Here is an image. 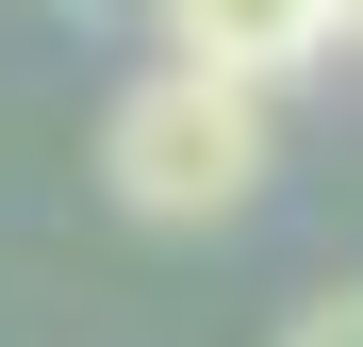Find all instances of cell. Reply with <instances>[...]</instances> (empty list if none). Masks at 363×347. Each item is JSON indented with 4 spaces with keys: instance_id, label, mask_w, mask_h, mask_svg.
<instances>
[{
    "instance_id": "obj_1",
    "label": "cell",
    "mask_w": 363,
    "mask_h": 347,
    "mask_svg": "<svg viewBox=\"0 0 363 347\" xmlns=\"http://www.w3.org/2000/svg\"><path fill=\"white\" fill-rule=\"evenodd\" d=\"M264 165H281V99L264 83H215V67H149L133 99L99 116V182H116V215H149V231L248 215Z\"/></svg>"
},
{
    "instance_id": "obj_4",
    "label": "cell",
    "mask_w": 363,
    "mask_h": 347,
    "mask_svg": "<svg viewBox=\"0 0 363 347\" xmlns=\"http://www.w3.org/2000/svg\"><path fill=\"white\" fill-rule=\"evenodd\" d=\"M67 33H149V0H50Z\"/></svg>"
},
{
    "instance_id": "obj_2",
    "label": "cell",
    "mask_w": 363,
    "mask_h": 347,
    "mask_svg": "<svg viewBox=\"0 0 363 347\" xmlns=\"http://www.w3.org/2000/svg\"><path fill=\"white\" fill-rule=\"evenodd\" d=\"M149 33H165V67H215V83L281 99L347 50V0H149Z\"/></svg>"
},
{
    "instance_id": "obj_3",
    "label": "cell",
    "mask_w": 363,
    "mask_h": 347,
    "mask_svg": "<svg viewBox=\"0 0 363 347\" xmlns=\"http://www.w3.org/2000/svg\"><path fill=\"white\" fill-rule=\"evenodd\" d=\"M281 347H363V281H347V298H314V314H297Z\"/></svg>"
},
{
    "instance_id": "obj_5",
    "label": "cell",
    "mask_w": 363,
    "mask_h": 347,
    "mask_svg": "<svg viewBox=\"0 0 363 347\" xmlns=\"http://www.w3.org/2000/svg\"><path fill=\"white\" fill-rule=\"evenodd\" d=\"M347 50H363V0H347Z\"/></svg>"
}]
</instances>
